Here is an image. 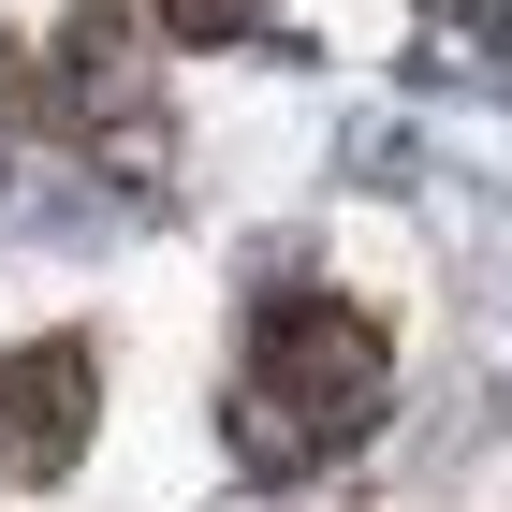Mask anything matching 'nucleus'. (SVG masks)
Returning <instances> with one entry per match:
<instances>
[{"label":"nucleus","instance_id":"f257e3e1","mask_svg":"<svg viewBox=\"0 0 512 512\" xmlns=\"http://www.w3.org/2000/svg\"><path fill=\"white\" fill-rule=\"evenodd\" d=\"M381 425V322H352L337 293L278 278L249 308V366H235V454L249 469H308V454H352Z\"/></svg>","mask_w":512,"mask_h":512},{"label":"nucleus","instance_id":"f03ea898","mask_svg":"<svg viewBox=\"0 0 512 512\" xmlns=\"http://www.w3.org/2000/svg\"><path fill=\"white\" fill-rule=\"evenodd\" d=\"M88 395H103L88 337H30V352H0V469H15V483H59V469L88 454Z\"/></svg>","mask_w":512,"mask_h":512},{"label":"nucleus","instance_id":"7ed1b4c3","mask_svg":"<svg viewBox=\"0 0 512 512\" xmlns=\"http://www.w3.org/2000/svg\"><path fill=\"white\" fill-rule=\"evenodd\" d=\"M161 15H176V30H249L264 0H161Z\"/></svg>","mask_w":512,"mask_h":512}]
</instances>
